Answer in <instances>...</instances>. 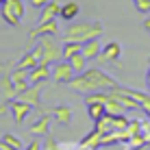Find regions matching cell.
<instances>
[{
	"mask_svg": "<svg viewBox=\"0 0 150 150\" xmlns=\"http://www.w3.org/2000/svg\"><path fill=\"white\" fill-rule=\"evenodd\" d=\"M70 89L79 91V94H91V91H111L117 87V81L109 76L107 72L96 70V68H87L83 74H76L70 81Z\"/></svg>",
	"mask_w": 150,
	"mask_h": 150,
	"instance_id": "obj_1",
	"label": "cell"
},
{
	"mask_svg": "<svg viewBox=\"0 0 150 150\" xmlns=\"http://www.w3.org/2000/svg\"><path fill=\"white\" fill-rule=\"evenodd\" d=\"M102 22H70L68 28L63 30V41H79V44H85L89 39H98L102 35Z\"/></svg>",
	"mask_w": 150,
	"mask_h": 150,
	"instance_id": "obj_2",
	"label": "cell"
},
{
	"mask_svg": "<svg viewBox=\"0 0 150 150\" xmlns=\"http://www.w3.org/2000/svg\"><path fill=\"white\" fill-rule=\"evenodd\" d=\"M26 13V2L24 0H4L0 7V15L9 26H18Z\"/></svg>",
	"mask_w": 150,
	"mask_h": 150,
	"instance_id": "obj_3",
	"label": "cell"
},
{
	"mask_svg": "<svg viewBox=\"0 0 150 150\" xmlns=\"http://www.w3.org/2000/svg\"><path fill=\"white\" fill-rule=\"evenodd\" d=\"M41 46H44V57H41L39 63L44 65H50V63H59L61 59H63V46L59 44L54 37H39Z\"/></svg>",
	"mask_w": 150,
	"mask_h": 150,
	"instance_id": "obj_4",
	"label": "cell"
},
{
	"mask_svg": "<svg viewBox=\"0 0 150 150\" xmlns=\"http://www.w3.org/2000/svg\"><path fill=\"white\" fill-rule=\"evenodd\" d=\"M76 76V72L72 70L70 61L61 59L59 63H54L52 68H50V79H52V83H57V85H70V81Z\"/></svg>",
	"mask_w": 150,
	"mask_h": 150,
	"instance_id": "obj_5",
	"label": "cell"
},
{
	"mask_svg": "<svg viewBox=\"0 0 150 150\" xmlns=\"http://www.w3.org/2000/svg\"><path fill=\"white\" fill-rule=\"evenodd\" d=\"M57 35H59V22L57 20H48V22H39V26L28 33V37L35 41L39 37H57Z\"/></svg>",
	"mask_w": 150,
	"mask_h": 150,
	"instance_id": "obj_6",
	"label": "cell"
},
{
	"mask_svg": "<svg viewBox=\"0 0 150 150\" xmlns=\"http://www.w3.org/2000/svg\"><path fill=\"white\" fill-rule=\"evenodd\" d=\"M122 44H117V41H109L107 46H102V52L98 57V61H102V63H117V61L122 59Z\"/></svg>",
	"mask_w": 150,
	"mask_h": 150,
	"instance_id": "obj_7",
	"label": "cell"
},
{
	"mask_svg": "<svg viewBox=\"0 0 150 150\" xmlns=\"http://www.w3.org/2000/svg\"><path fill=\"white\" fill-rule=\"evenodd\" d=\"M18 100H22L26 105H30L33 109H37L41 105V85H28L24 91L18 94Z\"/></svg>",
	"mask_w": 150,
	"mask_h": 150,
	"instance_id": "obj_8",
	"label": "cell"
},
{
	"mask_svg": "<svg viewBox=\"0 0 150 150\" xmlns=\"http://www.w3.org/2000/svg\"><path fill=\"white\" fill-rule=\"evenodd\" d=\"M9 107H11V115H13L15 124H24L26 115L33 111V107H30V105H26V102H22V100H18V98L9 102Z\"/></svg>",
	"mask_w": 150,
	"mask_h": 150,
	"instance_id": "obj_9",
	"label": "cell"
},
{
	"mask_svg": "<svg viewBox=\"0 0 150 150\" xmlns=\"http://www.w3.org/2000/svg\"><path fill=\"white\" fill-rule=\"evenodd\" d=\"M46 81H50V65L39 63L37 68H33L28 72V83L30 85H44Z\"/></svg>",
	"mask_w": 150,
	"mask_h": 150,
	"instance_id": "obj_10",
	"label": "cell"
},
{
	"mask_svg": "<svg viewBox=\"0 0 150 150\" xmlns=\"http://www.w3.org/2000/svg\"><path fill=\"white\" fill-rule=\"evenodd\" d=\"M100 52H102L100 39H89V41H85V44H83V50H81V54L85 57L87 61H96L98 57H100Z\"/></svg>",
	"mask_w": 150,
	"mask_h": 150,
	"instance_id": "obj_11",
	"label": "cell"
},
{
	"mask_svg": "<svg viewBox=\"0 0 150 150\" xmlns=\"http://www.w3.org/2000/svg\"><path fill=\"white\" fill-rule=\"evenodd\" d=\"M9 79H11V83H13V87H15L18 94H20V91H24L30 85V83H28V72L26 70H20V68H15L11 74H9ZM15 98H18V96H15Z\"/></svg>",
	"mask_w": 150,
	"mask_h": 150,
	"instance_id": "obj_12",
	"label": "cell"
},
{
	"mask_svg": "<svg viewBox=\"0 0 150 150\" xmlns=\"http://www.w3.org/2000/svg\"><path fill=\"white\" fill-rule=\"evenodd\" d=\"M79 13H81V4L76 2V0H70V2L61 4V13H59V18H61V20H65V22H74V20L79 18Z\"/></svg>",
	"mask_w": 150,
	"mask_h": 150,
	"instance_id": "obj_13",
	"label": "cell"
},
{
	"mask_svg": "<svg viewBox=\"0 0 150 150\" xmlns=\"http://www.w3.org/2000/svg\"><path fill=\"white\" fill-rule=\"evenodd\" d=\"M52 117L61 124V126H68V124L72 122V107H68V105L52 107Z\"/></svg>",
	"mask_w": 150,
	"mask_h": 150,
	"instance_id": "obj_14",
	"label": "cell"
},
{
	"mask_svg": "<svg viewBox=\"0 0 150 150\" xmlns=\"http://www.w3.org/2000/svg\"><path fill=\"white\" fill-rule=\"evenodd\" d=\"M61 13V4L54 2V0H50L48 4H46L44 9H41V15H39V22H48V20H57Z\"/></svg>",
	"mask_w": 150,
	"mask_h": 150,
	"instance_id": "obj_15",
	"label": "cell"
},
{
	"mask_svg": "<svg viewBox=\"0 0 150 150\" xmlns=\"http://www.w3.org/2000/svg\"><path fill=\"white\" fill-rule=\"evenodd\" d=\"M30 133H35V135H48L50 133V113L39 115L37 122L30 124Z\"/></svg>",
	"mask_w": 150,
	"mask_h": 150,
	"instance_id": "obj_16",
	"label": "cell"
},
{
	"mask_svg": "<svg viewBox=\"0 0 150 150\" xmlns=\"http://www.w3.org/2000/svg\"><path fill=\"white\" fill-rule=\"evenodd\" d=\"M79 146H83V148H89V150H98V148L102 146V135H100V133H98L96 128H94V131H91L87 137H83L81 142H79Z\"/></svg>",
	"mask_w": 150,
	"mask_h": 150,
	"instance_id": "obj_17",
	"label": "cell"
},
{
	"mask_svg": "<svg viewBox=\"0 0 150 150\" xmlns=\"http://www.w3.org/2000/svg\"><path fill=\"white\" fill-rule=\"evenodd\" d=\"M109 100V91H91L85 94V107L87 105H107Z\"/></svg>",
	"mask_w": 150,
	"mask_h": 150,
	"instance_id": "obj_18",
	"label": "cell"
},
{
	"mask_svg": "<svg viewBox=\"0 0 150 150\" xmlns=\"http://www.w3.org/2000/svg\"><path fill=\"white\" fill-rule=\"evenodd\" d=\"M81 50H83V44H79V41H63V59L65 61L81 54Z\"/></svg>",
	"mask_w": 150,
	"mask_h": 150,
	"instance_id": "obj_19",
	"label": "cell"
},
{
	"mask_svg": "<svg viewBox=\"0 0 150 150\" xmlns=\"http://www.w3.org/2000/svg\"><path fill=\"white\" fill-rule=\"evenodd\" d=\"M0 91H2V96L7 98V100H13L15 96H18V91H15V87H13V83L9 76H2L0 79Z\"/></svg>",
	"mask_w": 150,
	"mask_h": 150,
	"instance_id": "obj_20",
	"label": "cell"
},
{
	"mask_svg": "<svg viewBox=\"0 0 150 150\" xmlns=\"http://www.w3.org/2000/svg\"><path fill=\"white\" fill-rule=\"evenodd\" d=\"M37 65H39V61H37V57L30 52V50L18 61V68H20V70H26V72H30L33 68H37Z\"/></svg>",
	"mask_w": 150,
	"mask_h": 150,
	"instance_id": "obj_21",
	"label": "cell"
},
{
	"mask_svg": "<svg viewBox=\"0 0 150 150\" xmlns=\"http://www.w3.org/2000/svg\"><path fill=\"white\" fill-rule=\"evenodd\" d=\"M105 109H107V115H124V113H126V109H124V107H122L111 94H109V100H107Z\"/></svg>",
	"mask_w": 150,
	"mask_h": 150,
	"instance_id": "obj_22",
	"label": "cell"
},
{
	"mask_svg": "<svg viewBox=\"0 0 150 150\" xmlns=\"http://www.w3.org/2000/svg\"><path fill=\"white\" fill-rule=\"evenodd\" d=\"M87 63H89V61H87L83 54H76V57L70 59V65H72V70H74L76 74H83V72L87 70Z\"/></svg>",
	"mask_w": 150,
	"mask_h": 150,
	"instance_id": "obj_23",
	"label": "cell"
},
{
	"mask_svg": "<svg viewBox=\"0 0 150 150\" xmlns=\"http://www.w3.org/2000/svg\"><path fill=\"white\" fill-rule=\"evenodd\" d=\"M87 115L94 122H98L100 117L107 115V109H105V105H87Z\"/></svg>",
	"mask_w": 150,
	"mask_h": 150,
	"instance_id": "obj_24",
	"label": "cell"
},
{
	"mask_svg": "<svg viewBox=\"0 0 150 150\" xmlns=\"http://www.w3.org/2000/svg\"><path fill=\"white\" fill-rule=\"evenodd\" d=\"M2 142L7 144V146L15 148V150H24V144H22V139H20L18 135H13V133H4V135H2Z\"/></svg>",
	"mask_w": 150,
	"mask_h": 150,
	"instance_id": "obj_25",
	"label": "cell"
},
{
	"mask_svg": "<svg viewBox=\"0 0 150 150\" xmlns=\"http://www.w3.org/2000/svg\"><path fill=\"white\" fill-rule=\"evenodd\" d=\"M133 4H135V9L139 13L150 15V0H133Z\"/></svg>",
	"mask_w": 150,
	"mask_h": 150,
	"instance_id": "obj_26",
	"label": "cell"
},
{
	"mask_svg": "<svg viewBox=\"0 0 150 150\" xmlns=\"http://www.w3.org/2000/svg\"><path fill=\"white\" fill-rule=\"evenodd\" d=\"M41 150H59V144H57L52 137H48L44 142V146H41Z\"/></svg>",
	"mask_w": 150,
	"mask_h": 150,
	"instance_id": "obj_27",
	"label": "cell"
},
{
	"mask_svg": "<svg viewBox=\"0 0 150 150\" xmlns=\"http://www.w3.org/2000/svg\"><path fill=\"white\" fill-rule=\"evenodd\" d=\"M48 2H50V0H28V7H33V9H44Z\"/></svg>",
	"mask_w": 150,
	"mask_h": 150,
	"instance_id": "obj_28",
	"label": "cell"
},
{
	"mask_svg": "<svg viewBox=\"0 0 150 150\" xmlns=\"http://www.w3.org/2000/svg\"><path fill=\"white\" fill-rule=\"evenodd\" d=\"M41 146H44V144H41L39 139H33L28 146H24V150H41Z\"/></svg>",
	"mask_w": 150,
	"mask_h": 150,
	"instance_id": "obj_29",
	"label": "cell"
},
{
	"mask_svg": "<svg viewBox=\"0 0 150 150\" xmlns=\"http://www.w3.org/2000/svg\"><path fill=\"white\" fill-rule=\"evenodd\" d=\"M9 102H11V100H4L2 105H0V117H4L7 113H11V107H9Z\"/></svg>",
	"mask_w": 150,
	"mask_h": 150,
	"instance_id": "obj_30",
	"label": "cell"
},
{
	"mask_svg": "<svg viewBox=\"0 0 150 150\" xmlns=\"http://www.w3.org/2000/svg\"><path fill=\"white\" fill-rule=\"evenodd\" d=\"M144 28L150 30V15H146V20H144Z\"/></svg>",
	"mask_w": 150,
	"mask_h": 150,
	"instance_id": "obj_31",
	"label": "cell"
},
{
	"mask_svg": "<svg viewBox=\"0 0 150 150\" xmlns=\"http://www.w3.org/2000/svg\"><path fill=\"white\" fill-rule=\"evenodd\" d=\"M150 61V59H148ZM146 83H148V89H150V65H148V72H146Z\"/></svg>",
	"mask_w": 150,
	"mask_h": 150,
	"instance_id": "obj_32",
	"label": "cell"
},
{
	"mask_svg": "<svg viewBox=\"0 0 150 150\" xmlns=\"http://www.w3.org/2000/svg\"><path fill=\"white\" fill-rule=\"evenodd\" d=\"M2 2H4V0H0V7H2Z\"/></svg>",
	"mask_w": 150,
	"mask_h": 150,
	"instance_id": "obj_33",
	"label": "cell"
}]
</instances>
